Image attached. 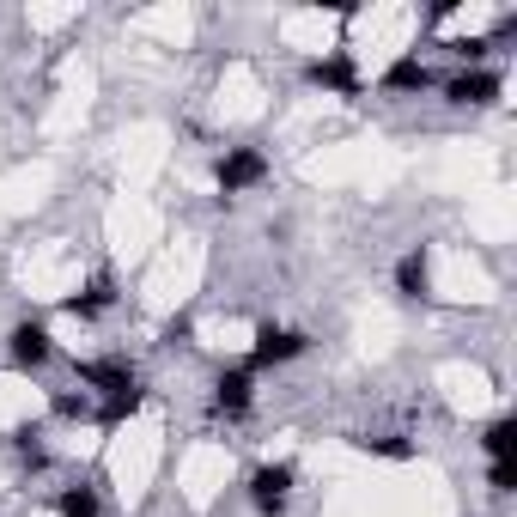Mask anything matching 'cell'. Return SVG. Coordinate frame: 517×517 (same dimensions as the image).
Instances as JSON below:
<instances>
[{"instance_id":"obj_14","label":"cell","mask_w":517,"mask_h":517,"mask_svg":"<svg viewBox=\"0 0 517 517\" xmlns=\"http://www.w3.org/2000/svg\"><path fill=\"white\" fill-rule=\"evenodd\" d=\"M61 517H98V493L92 487H67L61 493Z\"/></svg>"},{"instance_id":"obj_16","label":"cell","mask_w":517,"mask_h":517,"mask_svg":"<svg viewBox=\"0 0 517 517\" xmlns=\"http://www.w3.org/2000/svg\"><path fill=\"white\" fill-rule=\"evenodd\" d=\"M359 451H378V457H414V445H408V438H359Z\"/></svg>"},{"instance_id":"obj_15","label":"cell","mask_w":517,"mask_h":517,"mask_svg":"<svg viewBox=\"0 0 517 517\" xmlns=\"http://www.w3.org/2000/svg\"><path fill=\"white\" fill-rule=\"evenodd\" d=\"M134 408H140V390H116V396L104 402V426H122Z\"/></svg>"},{"instance_id":"obj_18","label":"cell","mask_w":517,"mask_h":517,"mask_svg":"<svg viewBox=\"0 0 517 517\" xmlns=\"http://www.w3.org/2000/svg\"><path fill=\"white\" fill-rule=\"evenodd\" d=\"M487 487H493V493H511V487H517V469H511V463H493Z\"/></svg>"},{"instance_id":"obj_6","label":"cell","mask_w":517,"mask_h":517,"mask_svg":"<svg viewBox=\"0 0 517 517\" xmlns=\"http://www.w3.org/2000/svg\"><path fill=\"white\" fill-rule=\"evenodd\" d=\"M311 80H317V86H329V92H341V98H353V92H359V73H353V61H347V55L311 61Z\"/></svg>"},{"instance_id":"obj_12","label":"cell","mask_w":517,"mask_h":517,"mask_svg":"<svg viewBox=\"0 0 517 517\" xmlns=\"http://www.w3.org/2000/svg\"><path fill=\"white\" fill-rule=\"evenodd\" d=\"M481 445H487V457H493V463H511V445H517V426H511V420H493Z\"/></svg>"},{"instance_id":"obj_11","label":"cell","mask_w":517,"mask_h":517,"mask_svg":"<svg viewBox=\"0 0 517 517\" xmlns=\"http://www.w3.org/2000/svg\"><path fill=\"white\" fill-rule=\"evenodd\" d=\"M80 378L98 384V390H110V396H116V390H134V378L122 372V365H80Z\"/></svg>"},{"instance_id":"obj_1","label":"cell","mask_w":517,"mask_h":517,"mask_svg":"<svg viewBox=\"0 0 517 517\" xmlns=\"http://www.w3.org/2000/svg\"><path fill=\"white\" fill-rule=\"evenodd\" d=\"M262 177H268V159L256 153V146H238V153H226V159H219V189H226V195L256 189Z\"/></svg>"},{"instance_id":"obj_3","label":"cell","mask_w":517,"mask_h":517,"mask_svg":"<svg viewBox=\"0 0 517 517\" xmlns=\"http://www.w3.org/2000/svg\"><path fill=\"white\" fill-rule=\"evenodd\" d=\"M299 353H305V335H299V329H274V323H268V329L256 335L250 365H280V359H299Z\"/></svg>"},{"instance_id":"obj_17","label":"cell","mask_w":517,"mask_h":517,"mask_svg":"<svg viewBox=\"0 0 517 517\" xmlns=\"http://www.w3.org/2000/svg\"><path fill=\"white\" fill-rule=\"evenodd\" d=\"M55 414H67V420H86V414H92V402H86V396H55Z\"/></svg>"},{"instance_id":"obj_9","label":"cell","mask_w":517,"mask_h":517,"mask_svg":"<svg viewBox=\"0 0 517 517\" xmlns=\"http://www.w3.org/2000/svg\"><path fill=\"white\" fill-rule=\"evenodd\" d=\"M396 286H402V299H426V250H408V256H402Z\"/></svg>"},{"instance_id":"obj_4","label":"cell","mask_w":517,"mask_h":517,"mask_svg":"<svg viewBox=\"0 0 517 517\" xmlns=\"http://www.w3.org/2000/svg\"><path fill=\"white\" fill-rule=\"evenodd\" d=\"M213 408L219 414H250V365H232V372H219V384H213Z\"/></svg>"},{"instance_id":"obj_13","label":"cell","mask_w":517,"mask_h":517,"mask_svg":"<svg viewBox=\"0 0 517 517\" xmlns=\"http://www.w3.org/2000/svg\"><path fill=\"white\" fill-rule=\"evenodd\" d=\"M13 451H19L31 469H43V463H49V451H43V432H37V426H19V432H13Z\"/></svg>"},{"instance_id":"obj_10","label":"cell","mask_w":517,"mask_h":517,"mask_svg":"<svg viewBox=\"0 0 517 517\" xmlns=\"http://www.w3.org/2000/svg\"><path fill=\"white\" fill-rule=\"evenodd\" d=\"M110 299H116V292H110V280L98 274V280L80 292V299H67V311H73V317H98V311H110Z\"/></svg>"},{"instance_id":"obj_8","label":"cell","mask_w":517,"mask_h":517,"mask_svg":"<svg viewBox=\"0 0 517 517\" xmlns=\"http://www.w3.org/2000/svg\"><path fill=\"white\" fill-rule=\"evenodd\" d=\"M426 80H432V73H426V61H414V55L390 61V73H384V86H390V92H420Z\"/></svg>"},{"instance_id":"obj_2","label":"cell","mask_w":517,"mask_h":517,"mask_svg":"<svg viewBox=\"0 0 517 517\" xmlns=\"http://www.w3.org/2000/svg\"><path fill=\"white\" fill-rule=\"evenodd\" d=\"M286 493H292V463H268V469H256V475H250V499H256L268 517H280V511H286Z\"/></svg>"},{"instance_id":"obj_5","label":"cell","mask_w":517,"mask_h":517,"mask_svg":"<svg viewBox=\"0 0 517 517\" xmlns=\"http://www.w3.org/2000/svg\"><path fill=\"white\" fill-rule=\"evenodd\" d=\"M7 347H13V365H25V372H37V365H49V353H55V347H49V329H43V323H19Z\"/></svg>"},{"instance_id":"obj_7","label":"cell","mask_w":517,"mask_h":517,"mask_svg":"<svg viewBox=\"0 0 517 517\" xmlns=\"http://www.w3.org/2000/svg\"><path fill=\"white\" fill-rule=\"evenodd\" d=\"M493 98H499L493 73H457L451 80V104H493Z\"/></svg>"}]
</instances>
